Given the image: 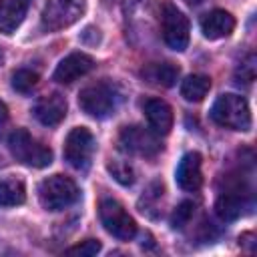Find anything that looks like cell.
Wrapping results in <instances>:
<instances>
[{
	"label": "cell",
	"instance_id": "1",
	"mask_svg": "<svg viewBox=\"0 0 257 257\" xmlns=\"http://www.w3.org/2000/svg\"><path fill=\"white\" fill-rule=\"evenodd\" d=\"M211 118L225 128L233 131H249L251 128V112L249 104L243 96L227 92L221 94L211 106Z\"/></svg>",
	"mask_w": 257,
	"mask_h": 257
},
{
	"label": "cell",
	"instance_id": "2",
	"mask_svg": "<svg viewBox=\"0 0 257 257\" xmlns=\"http://www.w3.org/2000/svg\"><path fill=\"white\" fill-rule=\"evenodd\" d=\"M80 191L76 183L64 175H52L40 181L38 185V201L46 211H60L72 205L78 199Z\"/></svg>",
	"mask_w": 257,
	"mask_h": 257
},
{
	"label": "cell",
	"instance_id": "3",
	"mask_svg": "<svg viewBox=\"0 0 257 257\" xmlns=\"http://www.w3.org/2000/svg\"><path fill=\"white\" fill-rule=\"evenodd\" d=\"M8 149H10L12 157H16V161H20L28 167H34V169H42L52 163V151L46 145L38 143L24 128H16L10 135Z\"/></svg>",
	"mask_w": 257,
	"mask_h": 257
},
{
	"label": "cell",
	"instance_id": "4",
	"mask_svg": "<svg viewBox=\"0 0 257 257\" xmlns=\"http://www.w3.org/2000/svg\"><path fill=\"white\" fill-rule=\"evenodd\" d=\"M98 219L104 227L106 233L120 241H128L137 233V223L135 219L126 213V209L114 201V199H102L98 205Z\"/></svg>",
	"mask_w": 257,
	"mask_h": 257
},
{
	"label": "cell",
	"instance_id": "5",
	"mask_svg": "<svg viewBox=\"0 0 257 257\" xmlns=\"http://www.w3.org/2000/svg\"><path fill=\"white\" fill-rule=\"evenodd\" d=\"M78 106L92 118H106L116 108V94L114 88L106 82L88 84L78 94Z\"/></svg>",
	"mask_w": 257,
	"mask_h": 257
},
{
	"label": "cell",
	"instance_id": "6",
	"mask_svg": "<svg viewBox=\"0 0 257 257\" xmlns=\"http://www.w3.org/2000/svg\"><path fill=\"white\" fill-rule=\"evenodd\" d=\"M161 32L169 48L183 52L189 44V18L171 2L163 4L161 12Z\"/></svg>",
	"mask_w": 257,
	"mask_h": 257
},
{
	"label": "cell",
	"instance_id": "7",
	"mask_svg": "<svg viewBox=\"0 0 257 257\" xmlns=\"http://www.w3.org/2000/svg\"><path fill=\"white\" fill-rule=\"evenodd\" d=\"M82 10H84L82 0H48L40 14L42 28L46 30L66 28L80 18Z\"/></svg>",
	"mask_w": 257,
	"mask_h": 257
},
{
	"label": "cell",
	"instance_id": "8",
	"mask_svg": "<svg viewBox=\"0 0 257 257\" xmlns=\"http://www.w3.org/2000/svg\"><path fill=\"white\" fill-rule=\"evenodd\" d=\"M94 137L86 126H76L66 135L64 141V159L74 169H86L94 153Z\"/></svg>",
	"mask_w": 257,
	"mask_h": 257
},
{
	"label": "cell",
	"instance_id": "9",
	"mask_svg": "<svg viewBox=\"0 0 257 257\" xmlns=\"http://www.w3.org/2000/svg\"><path fill=\"white\" fill-rule=\"evenodd\" d=\"M120 145L124 151L137 153L143 157H153L161 151V143L157 135L151 128H145L139 124H131L120 131Z\"/></svg>",
	"mask_w": 257,
	"mask_h": 257
},
{
	"label": "cell",
	"instance_id": "10",
	"mask_svg": "<svg viewBox=\"0 0 257 257\" xmlns=\"http://www.w3.org/2000/svg\"><path fill=\"white\" fill-rule=\"evenodd\" d=\"M92 68H94L92 56H88V54H84V52H70L68 56H64V58L58 62V66H56L52 78H54L56 82L70 84V82H74L76 78L88 74Z\"/></svg>",
	"mask_w": 257,
	"mask_h": 257
},
{
	"label": "cell",
	"instance_id": "11",
	"mask_svg": "<svg viewBox=\"0 0 257 257\" xmlns=\"http://www.w3.org/2000/svg\"><path fill=\"white\" fill-rule=\"evenodd\" d=\"M66 108H68L66 98L58 92H52V94L38 98L32 112L38 118V122H42L44 126H54L66 116Z\"/></svg>",
	"mask_w": 257,
	"mask_h": 257
},
{
	"label": "cell",
	"instance_id": "12",
	"mask_svg": "<svg viewBox=\"0 0 257 257\" xmlns=\"http://www.w3.org/2000/svg\"><path fill=\"white\" fill-rule=\"evenodd\" d=\"M175 179L177 185L183 191H197L203 185V173H201V155L199 153H187L181 161L179 167L175 171Z\"/></svg>",
	"mask_w": 257,
	"mask_h": 257
},
{
	"label": "cell",
	"instance_id": "13",
	"mask_svg": "<svg viewBox=\"0 0 257 257\" xmlns=\"http://www.w3.org/2000/svg\"><path fill=\"white\" fill-rule=\"evenodd\" d=\"M145 116L149 122V128L161 137L167 135L173 126V108L163 100V98H149L145 100Z\"/></svg>",
	"mask_w": 257,
	"mask_h": 257
},
{
	"label": "cell",
	"instance_id": "14",
	"mask_svg": "<svg viewBox=\"0 0 257 257\" xmlns=\"http://www.w3.org/2000/svg\"><path fill=\"white\" fill-rule=\"evenodd\" d=\"M233 28H235V18L225 10H211L201 18V32L209 40L225 38L233 32Z\"/></svg>",
	"mask_w": 257,
	"mask_h": 257
},
{
	"label": "cell",
	"instance_id": "15",
	"mask_svg": "<svg viewBox=\"0 0 257 257\" xmlns=\"http://www.w3.org/2000/svg\"><path fill=\"white\" fill-rule=\"evenodd\" d=\"M30 0H0V32L12 34L24 20Z\"/></svg>",
	"mask_w": 257,
	"mask_h": 257
},
{
	"label": "cell",
	"instance_id": "16",
	"mask_svg": "<svg viewBox=\"0 0 257 257\" xmlns=\"http://www.w3.org/2000/svg\"><path fill=\"white\" fill-rule=\"evenodd\" d=\"M179 66L173 64V62H153V64H147L143 70H141V76L155 84V86H163V88H169L177 82L179 78Z\"/></svg>",
	"mask_w": 257,
	"mask_h": 257
},
{
	"label": "cell",
	"instance_id": "17",
	"mask_svg": "<svg viewBox=\"0 0 257 257\" xmlns=\"http://www.w3.org/2000/svg\"><path fill=\"white\" fill-rule=\"evenodd\" d=\"M245 209H247V199L241 195V191H227L215 203V211L223 221L239 219L245 213Z\"/></svg>",
	"mask_w": 257,
	"mask_h": 257
},
{
	"label": "cell",
	"instance_id": "18",
	"mask_svg": "<svg viewBox=\"0 0 257 257\" xmlns=\"http://www.w3.org/2000/svg\"><path fill=\"white\" fill-rule=\"evenodd\" d=\"M211 88V78L205 74H189L181 82V96L189 102H201Z\"/></svg>",
	"mask_w": 257,
	"mask_h": 257
},
{
	"label": "cell",
	"instance_id": "19",
	"mask_svg": "<svg viewBox=\"0 0 257 257\" xmlns=\"http://www.w3.org/2000/svg\"><path fill=\"white\" fill-rule=\"evenodd\" d=\"M26 201V187L20 179H0V207H16Z\"/></svg>",
	"mask_w": 257,
	"mask_h": 257
},
{
	"label": "cell",
	"instance_id": "20",
	"mask_svg": "<svg viewBox=\"0 0 257 257\" xmlns=\"http://www.w3.org/2000/svg\"><path fill=\"white\" fill-rule=\"evenodd\" d=\"M38 84V74L34 70H28V68H18L12 72V88L16 92H30L34 86Z\"/></svg>",
	"mask_w": 257,
	"mask_h": 257
},
{
	"label": "cell",
	"instance_id": "21",
	"mask_svg": "<svg viewBox=\"0 0 257 257\" xmlns=\"http://www.w3.org/2000/svg\"><path fill=\"white\" fill-rule=\"evenodd\" d=\"M108 171H110V175H112L120 185H133V183H135V169H133L126 161L112 159V161L108 163Z\"/></svg>",
	"mask_w": 257,
	"mask_h": 257
},
{
	"label": "cell",
	"instance_id": "22",
	"mask_svg": "<svg viewBox=\"0 0 257 257\" xmlns=\"http://www.w3.org/2000/svg\"><path fill=\"white\" fill-rule=\"evenodd\" d=\"M193 213H195L193 201H183V203L175 209V213H173V217H171V225H173L175 229H183V227L191 221Z\"/></svg>",
	"mask_w": 257,
	"mask_h": 257
},
{
	"label": "cell",
	"instance_id": "23",
	"mask_svg": "<svg viewBox=\"0 0 257 257\" xmlns=\"http://www.w3.org/2000/svg\"><path fill=\"white\" fill-rule=\"evenodd\" d=\"M100 241H96V239H86V241H82V243H78V245H72V247H68L64 253L66 255H74V257H92V255H96L98 251H100Z\"/></svg>",
	"mask_w": 257,
	"mask_h": 257
},
{
	"label": "cell",
	"instance_id": "24",
	"mask_svg": "<svg viewBox=\"0 0 257 257\" xmlns=\"http://www.w3.org/2000/svg\"><path fill=\"white\" fill-rule=\"evenodd\" d=\"M237 78H241V80H245V82H251V80L255 78V56H253V54H249L247 60L239 66ZM241 80H239V82H241Z\"/></svg>",
	"mask_w": 257,
	"mask_h": 257
},
{
	"label": "cell",
	"instance_id": "25",
	"mask_svg": "<svg viewBox=\"0 0 257 257\" xmlns=\"http://www.w3.org/2000/svg\"><path fill=\"white\" fill-rule=\"evenodd\" d=\"M8 118V108H6V104L0 100V122H4Z\"/></svg>",
	"mask_w": 257,
	"mask_h": 257
},
{
	"label": "cell",
	"instance_id": "26",
	"mask_svg": "<svg viewBox=\"0 0 257 257\" xmlns=\"http://www.w3.org/2000/svg\"><path fill=\"white\" fill-rule=\"evenodd\" d=\"M4 62V54H2V50H0V64Z\"/></svg>",
	"mask_w": 257,
	"mask_h": 257
}]
</instances>
